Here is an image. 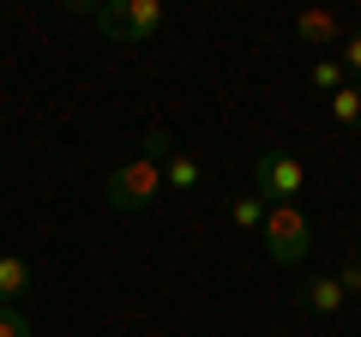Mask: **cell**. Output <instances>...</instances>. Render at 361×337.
I'll return each instance as SVG.
<instances>
[{
  "mask_svg": "<svg viewBox=\"0 0 361 337\" xmlns=\"http://www.w3.org/2000/svg\"><path fill=\"white\" fill-rule=\"evenodd\" d=\"M337 61H343L349 85H361V30H355V37H343V54H337Z\"/></svg>",
  "mask_w": 361,
  "mask_h": 337,
  "instance_id": "obj_13",
  "label": "cell"
},
{
  "mask_svg": "<svg viewBox=\"0 0 361 337\" xmlns=\"http://www.w3.org/2000/svg\"><path fill=\"white\" fill-rule=\"evenodd\" d=\"M313 91H325V97H337L349 85V73H343V61H337V54H319V61H313Z\"/></svg>",
  "mask_w": 361,
  "mask_h": 337,
  "instance_id": "obj_10",
  "label": "cell"
},
{
  "mask_svg": "<svg viewBox=\"0 0 361 337\" xmlns=\"http://www.w3.org/2000/svg\"><path fill=\"white\" fill-rule=\"evenodd\" d=\"M259 241H265V259L271 265H301L313 253V217L301 205H271Z\"/></svg>",
  "mask_w": 361,
  "mask_h": 337,
  "instance_id": "obj_3",
  "label": "cell"
},
{
  "mask_svg": "<svg viewBox=\"0 0 361 337\" xmlns=\"http://www.w3.org/2000/svg\"><path fill=\"white\" fill-rule=\"evenodd\" d=\"M0 337H37L30 313H25V307H0Z\"/></svg>",
  "mask_w": 361,
  "mask_h": 337,
  "instance_id": "obj_12",
  "label": "cell"
},
{
  "mask_svg": "<svg viewBox=\"0 0 361 337\" xmlns=\"http://www.w3.org/2000/svg\"><path fill=\"white\" fill-rule=\"evenodd\" d=\"M205 181V163L193 151H169V168H163V193H193Z\"/></svg>",
  "mask_w": 361,
  "mask_h": 337,
  "instance_id": "obj_8",
  "label": "cell"
},
{
  "mask_svg": "<svg viewBox=\"0 0 361 337\" xmlns=\"http://www.w3.org/2000/svg\"><path fill=\"white\" fill-rule=\"evenodd\" d=\"M331 103V121L337 127H361V85H343L337 97H325Z\"/></svg>",
  "mask_w": 361,
  "mask_h": 337,
  "instance_id": "obj_11",
  "label": "cell"
},
{
  "mask_svg": "<svg viewBox=\"0 0 361 337\" xmlns=\"http://www.w3.org/2000/svg\"><path fill=\"white\" fill-rule=\"evenodd\" d=\"M301 187H307V168H301L295 151H265L253 163V193L265 199V205H295Z\"/></svg>",
  "mask_w": 361,
  "mask_h": 337,
  "instance_id": "obj_4",
  "label": "cell"
},
{
  "mask_svg": "<svg viewBox=\"0 0 361 337\" xmlns=\"http://www.w3.org/2000/svg\"><path fill=\"white\" fill-rule=\"evenodd\" d=\"M265 199H259V193H235L229 199V223H235V229H247V235H259V229H265Z\"/></svg>",
  "mask_w": 361,
  "mask_h": 337,
  "instance_id": "obj_9",
  "label": "cell"
},
{
  "mask_svg": "<svg viewBox=\"0 0 361 337\" xmlns=\"http://www.w3.org/2000/svg\"><path fill=\"white\" fill-rule=\"evenodd\" d=\"M169 151H175V139H169V127H151L145 133V145L127 157V163L115 168L103 181V199L109 211H121V217H139V211H151L157 199H163V168H169Z\"/></svg>",
  "mask_w": 361,
  "mask_h": 337,
  "instance_id": "obj_1",
  "label": "cell"
},
{
  "mask_svg": "<svg viewBox=\"0 0 361 337\" xmlns=\"http://www.w3.org/2000/svg\"><path fill=\"white\" fill-rule=\"evenodd\" d=\"M343 283H337V277H313L307 289H301V307L307 313H319V319H337V313H343Z\"/></svg>",
  "mask_w": 361,
  "mask_h": 337,
  "instance_id": "obj_6",
  "label": "cell"
},
{
  "mask_svg": "<svg viewBox=\"0 0 361 337\" xmlns=\"http://www.w3.org/2000/svg\"><path fill=\"white\" fill-rule=\"evenodd\" d=\"M90 25L121 49H139V42H151L163 30V0H103L90 13Z\"/></svg>",
  "mask_w": 361,
  "mask_h": 337,
  "instance_id": "obj_2",
  "label": "cell"
},
{
  "mask_svg": "<svg viewBox=\"0 0 361 337\" xmlns=\"http://www.w3.org/2000/svg\"><path fill=\"white\" fill-rule=\"evenodd\" d=\"M30 289H37V265L25 253H0V307H18Z\"/></svg>",
  "mask_w": 361,
  "mask_h": 337,
  "instance_id": "obj_5",
  "label": "cell"
},
{
  "mask_svg": "<svg viewBox=\"0 0 361 337\" xmlns=\"http://www.w3.org/2000/svg\"><path fill=\"white\" fill-rule=\"evenodd\" d=\"M295 37L307 42V49H331V42H343V25H337V13H319V6H313V13L295 18Z\"/></svg>",
  "mask_w": 361,
  "mask_h": 337,
  "instance_id": "obj_7",
  "label": "cell"
},
{
  "mask_svg": "<svg viewBox=\"0 0 361 337\" xmlns=\"http://www.w3.org/2000/svg\"><path fill=\"white\" fill-rule=\"evenodd\" d=\"M337 283H343V295H361V259H349L343 271H337Z\"/></svg>",
  "mask_w": 361,
  "mask_h": 337,
  "instance_id": "obj_14",
  "label": "cell"
}]
</instances>
